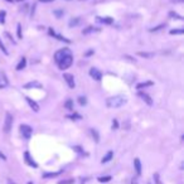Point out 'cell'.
Returning a JSON list of instances; mask_svg holds the SVG:
<instances>
[{
    "label": "cell",
    "instance_id": "cell-1",
    "mask_svg": "<svg viewBox=\"0 0 184 184\" xmlns=\"http://www.w3.org/2000/svg\"><path fill=\"white\" fill-rule=\"evenodd\" d=\"M125 104H126V99L122 96H112L106 100V105L110 109H119L121 106H124Z\"/></svg>",
    "mask_w": 184,
    "mask_h": 184
},
{
    "label": "cell",
    "instance_id": "cell-2",
    "mask_svg": "<svg viewBox=\"0 0 184 184\" xmlns=\"http://www.w3.org/2000/svg\"><path fill=\"white\" fill-rule=\"evenodd\" d=\"M73 63V57H72V54H68V56H66L63 59H61L59 62H58V67H59V70H67L68 67H71V65Z\"/></svg>",
    "mask_w": 184,
    "mask_h": 184
},
{
    "label": "cell",
    "instance_id": "cell-3",
    "mask_svg": "<svg viewBox=\"0 0 184 184\" xmlns=\"http://www.w3.org/2000/svg\"><path fill=\"white\" fill-rule=\"evenodd\" d=\"M68 54H71V51L68 49V48H63V49H59V51H57L56 53H54V61L58 63L61 59H63L66 56H68Z\"/></svg>",
    "mask_w": 184,
    "mask_h": 184
},
{
    "label": "cell",
    "instance_id": "cell-4",
    "mask_svg": "<svg viewBox=\"0 0 184 184\" xmlns=\"http://www.w3.org/2000/svg\"><path fill=\"white\" fill-rule=\"evenodd\" d=\"M19 129H20V134L23 135V138H25V139H30V136H32V133H33L32 128H30L29 125L23 124V125H20Z\"/></svg>",
    "mask_w": 184,
    "mask_h": 184
},
{
    "label": "cell",
    "instance_id": "cell-5",
    "mask_svg": "<svg viewBox=\"0 0 184 184\" xmlns=\"http://www.w3.org/2000/svg\"><path fill=\"white\" fill-rule=\"evenodd\" d=\"M12 126H13V116H12V114L7 112V115H5V122H4V131L5 133H9L12 130Z\"/></svg>",
    "mask_w": 184,
    "mask_h": 184
},
{
    "label": "cell",
    "instance_id": "cell-6",
    "mask_svg": "<svg viewBox=\"0 0 184 184\" xmlns=\"http://www.w3.org/2000/svg\"><path fill=\"white\" fill-rule=\"evenodd\" d=\"M63 78L66 80V82H67V85H68L70 88H75L76 83H75V77H73V75H71V73H65V75H63Z\"/></svg>",
    "mask_w": 184,
    "mask_h": 184
},
{
    "label": "cell",
    "instance_id": "cell-7",
    "mask_svg": "<svg viewBox=\"0 0 184 184\" xmlns=\"http://www.w3.org/2000/svg\"><path fill=\"white\" fill-rule=\"evenodd\" d=\"M90 76L94 80H96V81H101V78H102V73L97 68H91L90 70Z\"/></svg>",
    "mask_w": 184,
    "mask_h": 184
},
{
    "label": "cell",
    "instance_id": "cell-8",
    "mask_svg": "<svg viewBox=\"0 0 184 184\" xmlns=\"http://www.w3.org/2000/svg\"><path fill=\"white\" fill-rule=\"evenodd\" d=\"M24 159H25V163H27L29 167H33V168H37V167H38V165H37V163H36L32 158H30V154H29L28 151H25V153H24Z\"/></svg>",
    "mask_w": 184,
    "mask_h": 184
},
{
    "label": "cell",
    "instance_id": "cell-9",
    "mask_svg": "<svg viewBox=\"0 0 184 184\" xmlns=\"http://www.w3.org/2000/svg\"><path fill=\"white\" fill-rule=\"evenodd\" d=\"M49 34L52 36V37H54V38H57L58 41H62V42H66V43H71V41L70 39H67V38H65L63 36H61V34H57L54 30L52 29V28H49Z\"/></svg>",
    "mask_w": 184,
    "mask_h": 184
},
{
    "label": "cell",
    "instance_id": "cell-10",
    "mask_svg": "<svg viewBox=\"0 0 184 184\" xmlns=\"http://www.w3.org/2000/svg\"><path fill=\"white\" fill-rule=\"evenodd\" d=\"M139 97L140 99H143L149 106H151L153 105V100H151V97L148 95V94H145V92H139Z\"/></svg>",
    "mask_w": 184,
    "mask_h": 184
},
{
    "label": "cell",
    "instance_id": "cell-11",
    "mask_svg": "<svg viewBox=\"0 0 184 184\" xmlns=\"http://www.w3.org/2000/svg\"><path fill=\"white\" fill-rule=\"evenodd\" d=\"M25 100H27V102L29 104V106L33 109V111H36V112L39 111V105H38L36 101H33L32 99H29V97H25Z\"/></svg>",
    "mask_w": 184,
    "mask_h": 184
},
{
    "label": "cell",
    "instance_id": "cell-12",
    "mask_svg": "<svg viewBox=\"0 0 184 184\" xmlns=\"http://www.w3.org/2000/svg\"><path fill=\"white\" fill-rule=\"evenodd\" d=\"M9 83V80H8V77H7V75H5V72L4 71H2L0 70V85H8Z\"/></svg>",
    "mask_w": 184,
    "mask_h": 184
},
{
    "label": "cell",
    "instance_id": "cell-13",
    "mask_svg": "<svg viewBox=\"0 0 184 184\" xmlns=\"http://www.w3.org/2000/svg\"><path fill=\"white\" fill-rule=\"evenodd\" d=\"M94 32H100V29L99 28H94V27H88V28L82 30V34H90V33H94Z\"/></svg>",
    "mask_w": 184,
    "mask_h": 184
},
{
    "label": "cell",
    "instance_id": "cell-14",
    "mask_svg": "<svg viewBox=\"0 0 184 184\" xmlns=\"http://www.w3.org/2000/svg\"><path fill=\"white\" fill-rule=\"evenodd\" d=\"M134 165H135V170H136V174L140 175L141 174V163L139 159H135L134 160Z\"/></svg>",
    "mask_w": 184,
    "mask_h": 184
},
{
    "label": "cell",
    "instance_id": "cell-15",
    "mask_svg": "<svg viewBox=\"0 0 184 184\" xmlns=\"http://www.w3.org/2000/svg\"><path fill=\"white\" fill-rule=\"evenodd\" d=\"M90 133H91V135H92V138H94V140H95V143H99V141H100V135H99V133H97V130H95V129H91V130H90Z\"/></svg>",
    "mask_w": 184,
    "mask_h": 184
},
{
    "label": "cell",
    "instance_id": "cell-16",
    "mask_svg": "<svg viewBox=\"0 0 184 184\" xmlns=\"http://www.w3.org/2000/svg\"><path fill=\"white\" fill-rule=\"evenodd\" d=\"M25 88H32V87H36V88H42V85L39 82H29L24 86Z\"/></svg>",
    "mask_w": 184,
    "mask_h": 184
},
{
    "label": "cell",
    "instance_id": "cell-17",
    "mask_svg": "<svg viewBox=\"0 0 184 184\" xmlns=\"http://www.w3.org/2000/svg\"><path fill=\"white\" fill-rule=\"evenodd\" d=\"M112 157H114V153H112V151H109V153H107V154H106V155H105V157L102 158L101 163L104 164V163H107V162H110V160L112 159Z\"/></svg>",
    "mask_w": 184,
    "mask_h": 184
},
{
    "label": "cell",
    "instance_id": "cell-18",
    "mask_svg": "<svg viewBox=\"0 0 184 184\" xmlns=\"http://www.w3.org/2000/svg\"><path fill=\"white\" fill-rule=\"evenodd\" d=\"M97 20L101 22V23H104V24H112V23H114V19L110 18V17H106V18H97Z\"/></svg>",
    "mask_w": 184,
    "mask_h": 184
},
{
    "label": "cell",
    "instance_id": "cell-19",
    "mask_svg": "<svg viewBox=\"0 0 184 184\" xmlns=\"http://www.w3.org/2000/svg\"><path fill=\"white\" fill-rule=\"evenodd\" d=\"M25 66H27V59H25V58H22V59H20V62H19L18 66H17V71H22Z\"/></svg>",
    "mask_w": 184,
    "mask_h": 184
},
{
    "label": "cell",
    "instance_id": "cell-20",
    "mask_svg": "<svg viewBox=\"0 0 184 184\" xmlns=\"http://www.w3.org/2000/svg\"><path fill=\"white\" fill-rule=\"evenodd\" d=\"M81 23V18H73L70 20V27H76Z\"/></svg>",
    "mask_w": 184,
    "mask_h": 184
},
{
    "label": "cell",
    "instance_id": "cell-21",
    "mask_svg": "<svg viewBox=\"0 0 184 184\" xmlns=\"http://www.w3.org/2000/svg\"><path fill=\"white\" fill-rule=\"evenodd\" d=\"M61 173H62V172H56V173H44L43 174V178H53V177H57V175H59Z\"/></svg>",
    "mask_w": 184,
    "mask_h": 184
},
{
    "label": "cell",
    "instance_id": "cell-22",
    "mask_svg": "<svg viewBox=\"0 0 184 184\" xmlns=\"http://www.w3.org/2000/svg\"><path fill=\"white\" fill-rule=\"evenodd\" d=\"M138 54L140 57H144V58H153L154 57V53H148V52H139Z\"/></svg>",
    "mask_w": 184,
    "mask_h": 184
},
{
    "label": "cell",
    "instance_id": "cell-23",
    "mask_svg": "<svg viewBox=\"0 0 184 184\" xmlns=\"http://www.w3.org/2000/svg\"><path fill=\"white\" fill-rule=\"evenodd\" d=\"M65 107H66L67 110L73 111V101H72V100H67L66 104H65Z\"/></svg>",
    "mask_w": 184,
    "mask_h": 184
},
{
    "label": "cell",
    "instance_id": "cell-24",
    "mask_svg": "<svg viewBox=\"0 0 184 184\" xmlns=\"http://www.w3.org/2000/svg\"><path fill=\"white\" fill-rule=\"evenodd\" d=\"M184 33V29L183 28H178V29H173V30H170V34H183Z\"/></svg>",
    "mask_w": 184,
    "mask_h": 184
},
{
    "label": "cell",
    "instance_id": "cell-25",
    "mask_svg": "<svg viewBox=\"0 0 184 184\" xmlns=\"http://www.w3.org/2000/svg\"><path fill=\"white\" fill-rule=\"evenodd\" d=\"M53 14H54L57 18H61V17H63L65 12H63V9H56V10L53 12Z\"/></svg>",
    "mask_w": 184,
    "mask_h": 184
},
{
    "label": "cell",
    "instance_id": "cell-26",
    "mask_svg": "<svg viewBox=\"0 0 184 184\" xmlns=\"http://www.w3.org/2000/svg\"><path fill=\"white\" fill-rule=\"evenodd\" d=\"M169 17H170V18H175V19H178V20H183V17L179 15V14H177L175 12H170V13H169Z\"/></svg>",
    "mask_w": 184,
    "mask_h": 184
},
{
    "label": "cell",
    "instance_id": "cell-27",
    "mask_svg": "<svg viewBox=\"0 0 184 184\" xmlns=\"http://www.w3.org/2000/svg\"><path fill=\"white\" fill-rule=\"evenodd\" d=\"M165 27V24H160V25H158V27H155V28H150L149 30L150 32H158V30H160V29H163Z\"/></svg>",
    "mask_w": 184,
    "mask_h": 184
},
{
    "label": "cell",
    "instance_id": "cell-28",
    "mask_svg": "<svg viewBox=\"0 0 184 184\" xmlns=\"http://www.w3.org/2000/svg\"><path fill=\"white\" fill-rule=\"evenodd\" d=\"M78 104H80V105H86V104H87L86 97H85V96H80V97H78Z\"/></svg>",
    "mask_w": 184,
    "mask_h": 184
},
{
    "label": "cell",
    "instance_id": "cell-29",
    "mask_svg": "<svg viewBox=\"0 0 184 184\" xmlns=\"http://www.w3.org/2000/svg\"><path fill=\"white\" fill-rule=\"evenodd\" d=\"M110 180H111V177H100V178H99V182H101V183L110 182Z\"/></svg>",
    "mask_w": 184,
    "mask_h": 184
},
{
    "label": "cell",
    "instance_id": "cell-30",
    "mask_svg": "<svg viewBox=\"0 0 184 184\" xmlns=\"http://www.w3.org/2000/svg\"><path fill=\"white\" fill-rule=\"evenodd\" d=\"M73 179H67V180H62V182H59L58 184H73Z\"/></svg>",
    "mask_w": 184,
    "mask_h": 184
},
{
    "label": "cell",
    "instance_id": "cell-31",
    "mask_svg": "<svg viewBox=\"0 0 184 184\" xmlns=\"http://www.w3.org/2000/svg\"><path fill=\"white\" fill-rule=\"evenodd\" d=\"M0 49H2L5 54H8V51H7V48H5V46H4V43L2 42V39H0Z\"/></svg>",
    "mask_w": 184,
    "mask_h": 184
},
{
    "label": "cell",
    "instance_id": "cell-32",
    "mask_svg": "<svg viewBox=\"0 0 184 184\" xmlns=\"http://www.w3.org/2000/svg\"><path fill=\"white\" fill-rule=\"evenodd\" d=\"M18 30H17V33H18V38H22L23 36H22V25L20 24H18Z\"/></svg>",
    "mask_w": 184,
    "mask_h": 184
},
{
    "label": "cell",
    "instance_id": "cell-33",
    "mask_svg": "<svg viewBox=\"0 0 184 184\" xmlns=\"http://www.w3.org/2000/svg\"><path fill=\"white\" fill-rule=\"evenodd\" d=\"M153 83L151 82H145V83H140L138 85V88H143V87H146V86H151Z\"/></svg>",
    "mask_w": 184,
    "mask_h": 184
},
{
    "label": "cell",
    "instance_id": "cell-34",
    "mask_svg": "<svg viewBox=\"0 0 184 184\" xmlns=\"http://www.w3.org/2000/svg\"><path fill=\"white\" fill-rule=\"evenodd\" d=\"M119 128V122H117V120H114L112 121V130H116Z\"/></svg>",
    "mask_w": 184,
    "mask_h": 184
},
{
    "label": "cell",
    "instance_id": "cell-35",
    "mask_svg": "<svg viewBox=\"0 0 184 184\" xmlns=\"http://www.w3.org/2000/svg\"><path fill=\"white\" fill-rule=\"evenodd\" d=\"M5 12H0V23H4V18H5Z\"/></svg>",
    "mask_w": 184,
    "mask_h": 184
},
{
    "label": "cell",
    "instance_id": "cell-36",
    "mask_svg": "<svg viewBox=\"0 0 184 184\" xmlns=\"http://www.w3.org/2000/svg\"><path fill=\"white\" fill-rule=\"evenodd\" d=\"M68 119H77V120H81V116L80 115H77V114H73V115H70V116H67Z\"/></svg>",
    "mask_w": 184,
    "mask_h": 184
},
{
    "label": "cell",
    "instance_id": "cell-37",
    "mask_svg": "<svg viewBox=\"0 0 184 184\" xmlns=\"http://www.w3.org/2000/svg\"><path fill=\"white\" fill-rule=\"evenodd\" d=\"M73 150H76L77 153H81V154H83V150H82L80 146H75V148H73Z\"/></svg>",
    "mask_w": 184,
    "mask_h": 184
},
{
    "label": "cell",
    "instance_id": "cell-38",
    "mask_svg": "<svg viewBox=\"0 0 184 184\" xmlns=\"http://www.w3.org/2000/svg\"><path fill=\"white\" fill-rule=\"evenodd\" d=\"M0 159H3V160H7V157L3 154V153H0Z\"/></svg>",
    "mask_w": 184,
    "mask_h": 184
},
{
    "label": "cell",
    "instance_id": "cell-39",
    "mask_svg": "<svg viewBox=\"0 0 184 184\" xmlns=\"http://www.w3.org/2000/svg\"><path fill=\"white\" fill-rule=\"evenodd\" d=\"M41 3H51V2H54V0H39Z\"/></svg>",
    "mask_w": 184,
    "mask_h": 184
},
{
    "label": "cell",
    "instance_id": "cell-40",
    "mask_svg": "<svg viewBox=\"0 0 184 184\" xmlns=\"http://www.w3.org/2000/svg\"><path fill=\"white\" fill-rule=\"evenodd\" d=\"M173 2H175V3H183L184 0H173Z\"/></svg>",
    "mask_w": 184,
    "mask_h": 184
},
{
    "label": "cell",
    "instance_id": "cell-41",
    "mask_svg": "<svg viewBox=\"0 0 184 184\" xmlns=\"http://www.w3.org/2000/svg\"><path fill=\"white\" fill-rule=\"evenodd\" d=\"M8 184H17V183H14L13 180H10V179H9V180H8Z\"/></svg>",
    "mask_w": 184,
    "mask_h": 184
},
{
    "label": "cell",
    "instance_id": "cell-42",
    "mask_svg": "<svg viewBox=\"0 0 184 184\" xmlns=\"http://www.w3.org/2000/svg\"><path fill=\"white\" fill-rule=\"evenodd\" d=\"M92 53H94V51H90V52L86 53V56H90V54H92Z\"/></svg>",
    "mask_w": 184,
    "mask_h": 184
},
{
    "label": "cell",
    "instance_id": "cell-43",
    "mask_svg": "<svg viewBox=\"0 0 184 184\" xmlns=\"http://www.w3.org/2000/svg\"><path fill=\"white\" fill-rule=\"evenodd\" d=\"M131 184H138V183H136V179H133V183H131Z\"/></svg>",
    "mask_w": 184,
    "mask_h": 184
},
{
    "label": "cell",
    "instance_id": "cell-44",
    "mask_svg": "<svg viewBox=\"0 0 184 184\" xmlns=\"http://www.w3.org/2000/svg\"><path fill=\"white\" fill-rule=\"evenodd\" d=\"M7 2H9V3H13V2H14V0H7Z\"/></svg>",
    "mask_w": 184,
    "mask_h": 184
},
{
    "label": "cell",
    "instance_id": "cell-45",
    "mask_svg": "<svg viewBox=\"0 0 184 184\" xmlns=\"http://www.w3.org/2000/svg\"><path fill=\"white\" fill-rule=\"evenodd\" d=\"M4 87V85H0V88H3Z\"/></svg>",
    "mask_w": 184,
    "mask_h": 184
},
{
    "label": "cell",
    "instance_id": "cell-46",
    "mask_svg": "<svg viewBox=\"0 0 184 184\" xmlns=\"http://www.w3.org/2000/svg\"><path fill=\"white\" fill-rule=\"evenodd\" d=\"M15 2H23V0H15Z\"/></svg>",
    "mask_w": 184,
    "mask_h": 184
},
{
    "label": "cell",
    "instance_id": "cell-47",
    "mask_svg": "<svg viewBox=\"0 0 184 184\" xmlns=\"http://www.w3.org/2000/svg\"><path fill=\"white\" fill-rule=\"evenodd\" d=\"M28 184H33V183H28Z\"/></svg>",
    "mask_w": 184,
    "mask_h": 184
}]
</instances>
